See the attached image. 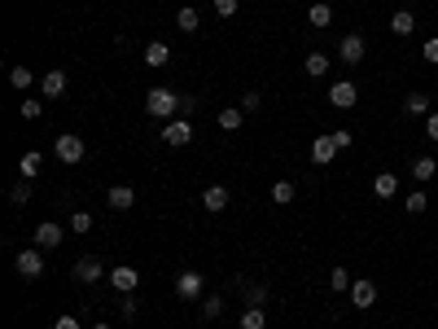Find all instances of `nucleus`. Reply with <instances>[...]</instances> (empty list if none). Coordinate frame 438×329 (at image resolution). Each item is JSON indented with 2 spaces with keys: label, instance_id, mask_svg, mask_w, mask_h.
Masks as SVG:
<instances>
[{
  "label": "nucleus",
  "instance_id": "nucleus-34",
  "mask_svg": "<svg viewBox=\"0 0 438 329\" xmlns=\"http://www.w3.org/2000/svg\"><path fill=\"white\" fill-rule=\"evenodd\" d=\"M70 233H80V237L92 233V215H88V211H75V215H70Z\"/></svg>",
  "mask_w": 438,
  "mask_h": 329
},
{
  "label": "nucleus",
  "instance_id": "nucleus-42",
  "mask_svg": "<svg viewBox=\"0 0 438 329\" xmlns=\"http://www.w3.org/2000/svg\"><path fill=\"white\" fill-rule=\"evenodd\" d=\"M425 136L438 145V114H425Z\"/></svg>",
  "mask_w": 438,
  "mask_h": 329
},
{
  "label": "nucleus",
  "instance_id": "nucleus-40",
  "mask_svg": "<svg viewBox=\"0 0 438 329\" xmlns=\"http://www.w3.org/2000/svg\"><path fill=\"white\" fill-rule=\"evenodd\" d=\"M53 329H84V325H80V316H70V312H66V316H58V320H53Z\"/></svg>",
  "mask_w": 438,
  "mask_h": 329
},
{
  "label": "nucleus",
  "instance_id": "nucleus-10",
  "mask_svg": "<svg viewBox=\"0 0 438 329\" xmlns=\"http://www.w3.org/2000/svg\"><path fill=\"white\" fill-rule=\"evenodd\" d=\"M163 141H167L171 149L189 145V141H193V123H189V119H167V132H163Z\"/></svg>",
  "mask_w": 438,
  "mask_h": 329
},
{
  "label": "nucleus",
  "instance_id": "nucleus-39",
  "mask_svg": "<svg viewBox=\"0 0 438 329\" xmlns=\"http://www.w3.org/2000/svg\"><path fill=\"white\" fill-rule=\"evenodd\" d=\"M215 14L219 18H233L237 14V0H215Z\"/></svg>",
  "mask_w": 438,
  "mask_h": 329
},
{
  "label": "nucleus",
  "instance_id": "nucleus-14",
  "mask_svg": "<svg viewBox=\"0 0 438 329\" xmlns=\"http://www.w3.org/2000/svg\"><path fill=\"white\" fill-rule=\"evenodd\" d=\"M106 202H110V211H132V207H136V189H132V185H114V189L106 193Z\"/></svg>",
  "mask_w": 438,
  "mask_h": 329
},
{
  "label": "nucleus",
  "instance_id": "nucleus-1",
  "mask_svg": "<svg viewBox=\"0 0 438 329\" xmlns=\"http://www.w3.org/2000/svg\"><path fill=\"white\" fill-rule=\"evenodd\" d=\"M180 92H171V88H149L145 92V110L153 114V119H175L180 114Z\"/></svg>",
  "mask_w": 438,
  "mask_h": 329
},
{
  "label": "nucleus",
  "instance_id": "nucleus-38",
  "mask_svg": "<svg viewBox=\"0 0 438 329\" xmlns=\"http://www.w3.org/2000/svg\"><path fill=\"white\" fill-rule=\"evenodd\" d=\"M259 106H263V92H246V97H241V110H246V114L259 110Z\"/></svg>",
  "mask_w": 438,
  "mask_h": 329
},
{
  "label": "nucleus",
  "instance_id": "nucleus-26",
  "mask_svg": "<svg viewBox=\"0 0 438 329\" xmlns=\"http://www.w3.org/2000/svg\"><path fill=\"white\" fill-rule=\"evenodd\" d=\"M425 207H429V193H425V189H412V193L403 198V211H407V215H421Z\"/></svg>",
  "mask_w": 438,
  "mask_h": 329
},
{
  "label": "nucleus",
  "instance_id": "nucleus-13",
  "mask_svg": "<svg viewBox=\"0 0 438 329\" xmlns=\"http://www.w3.org/2000/svg\"><path fill=\"white\" fill-rule=\"evenodd\" d=\"M228 202H233V193H228L224 185H211V189L202 193V211H211V215H219V211L228 207Z\"/></svg>",
  "mask_w": 438,
  "mask_h": 329
},
{
  "label": "nucleus",
  "instance_id": "nucleus-7",
  "mask_svg": "<svg viewBox=\"0 0 438 329\" xmlns=\"http://www.w3.org/2000/svg\"><path fill=\"white\" fill-rule=\"evenodd\" d=\"M106 281L119 290V294H136V286H141V272L132 268V264H119V268H110V276Z\"/></svg>",
  "mask_w": 438,
  "mask_h": 329
},
{
  "label": "nucleus",
  "instance_id": "nucleus-20",
  "mask_svg": "<svg viewBox=\"0 0 438 329\" xmlns=\"http://www.w3.org/2000/svg\"><path fill=\"white\" fill-rule=\"evenodd\" d=\"M241 123H246V110H241V106L219 110V128H224V132H241Z\"/></svg>",
  "mask_w": 438,
  "mask_h": 329
},
{
  "label": "nucleus",
  "instance_id": "nucleus-6",
  "mask_svg": "<svg viewBox=\"0 0 438 329\" xmlns=\"http://www.w3.org/2000/svg\"><path fill=\"white\" fill-rule=\"evenodd\" d=\"M329 106L333 110H355V101H359V88L351 84V80H338V84H329Z\"/></svg>",
  "mask_w": 438,
  "mask_h": 329
},
{
  "label": "nucleus",
  "instance_id": "nucleus-22",
  "mask_svg": "<svg viewBox=\"0 0 438 329\" xmlns=\"http://www.w3.org/2000/svg\"><path fill=\"white\" fill-rule=\"evenodd\" d=\"M224 308H228L224 294H206V298H202V320H219V316H224Z\"/></svg>",
  "mask_w": 438,
  "mask_h": 329
},
{
  "label": "nucleus",
  "instance_id": "nucleus-2",
  "mask_svg": "<svg viewBox=\"0 0 438 329\" xmlns=\"http://www.w3.org/2000/svg\"><path fill=\"white\" fill-rule=\"evenodd\" d=\"M13 268H18V276H27V281H40V276H44V250H40V246L18 250Z\"/></svg>",
  "mask_w": 438,
  "mask_h": 329
},
{
  "label": "nucleus",
  "instance_id": "nucleus-28",
  "mask_svg": "<svg viewBox=\"0 0 438 329\" xmlns=\"http://www.w3.org/2000/svg\"><path fill=\"white\" fill-rule=\"evenodd\" d=\"M302 66H307V75H312V80H320V75H324L333 62H329V53H307V62H302Z\"/></svg>",
  "mask_w": 438,
  "mask_h": 329
},
{
  "label": "nucleus",
  "instance_id": "nucleus-23",
  "mask_svg": "<svg viewBox=\"0 0 438 329\" xmlns=\"http://www.w3.org/2000/svg\"><path fill=\"white\" fill-rule=\"evenodd\" d=\"M175 27H180V31H185V36H193V31L202 27V14L185 5V9H180V14H175Z\"/></svg>",
  "mask_w": 438,
  "mask_h": 329
},
{
  "label": "nucleus",
  "instance_id": "nucleus-25",
  "mask_svg": "<svg viewBox=\"0 0 438 329\" xmlns=\"http://www.w3.org/2000/svg\"><path fill=\"white\" fill-rule=\"evenodd\" d=\"M18 171H22V180H35V176H40V149H27L22 163H18Z\"/></svg>",
  "mask_w": 438,
  "mask_h": 329
},
{
  "label": "nucleus",
  "instance_id": "nucleus-24",
  "mask_svg": "<svg viewBox=\"0 0 438 329\" xmlns=\"http://www.w3.org/2000/svg\"><path fill=\"white\" fill-rule=\"evenodd\" d=\"M307 22H312V27L320 31V27H329V22H333V9L324 5V0H316V5H312V9H307Z\"/></svg>",
  "mask_w": 438,
  "mask_h": 329
},
{
  "label": "nucleus",
  "instance_id": "nucleus-16",
  "mask_svg": "<svg viewBox=\"0 0 438 329\" xmlns=\"http://www.w3.org/2000/svg\"><path fill=\"white\" fill-rule=\"evenodd\" d=\"M35 246H40V250H53V246H62V224L44 220L40 229H35Z\"/></svg>",
  "mask_w": 438,
  "mask_h": 329
},
{
  "label": "nucleus",
  "instance_id": "nucleus-31",
  "mask_svg": "<svg viewBox=\"0 0 438 329\" xmlns=\"http://www.w3.org/2000/svg\"><path fill=\"white\" fill-rule=\"evenodd\" d=\"M351 281H355V276H351L346 268H333V272H329V286L338 290V294H346V290H351Z\"/></svg>",
  "mask_w": 438,
  "mask_h": 329
},
{
  "label": "nucleus",
  "instance_id": "nucleus-4",
  "mask_svg": "<svg viewBox=\"0 0 438 329\" xmlns=\"http://www.w3.org/2000/svg\"><path fill=\"white\" fill-rule=\"evenodd\" d=\"M70 276H75V281H80V286H97V281H101V276H110V268H106V264H101L97 255H84V259H75V268H70Z\"/></svg>",
  "mask_w": 438,
  "mask_h": 329
},
{
  "label": "nucleus",
  "instance_id": "nucleus-41",
  "mask_svg": "<svg viewBox=\"0 0 438 329\" xmlns=\"http://www.w3.org/2000/svg\"><path fill=\"white\" fill-rule=\"evenodd\" d=\"M329 136H333V145H338V154H342V149H351V141H355L351 132H329Z\"/></svg>",
  "mask_w": 438,
  "mask_h": 329
},
{
  "label": "nucleus",
  "instance_id": "nucleus-44",
  "mask_svg": "<svg viewBox=\"0 0 438 329\" xmlns=\"http://www.w3.org/2000/svg\"><path fill=\"white\" fill-rule=\"evenodd\" d=\"M92 329H110V325H106V320H97V325H92Z\"/></svg>",
  "mask_w": 438,
  "mask_h": 329
},
{
  "label": "nucleus",
  "instance_id": "nucleus-8",
  "mask_svg": "<svg viewBox=\"0 0 438 329\" xmlns=\"http://www.w3.org/2000/svg\"><path fill=\"white\" fill-rule=\"evenodd\" d=\"M364 53H368V44H364V36H342V44H338V58L346 62V66H359L364 62Z\"/></svg>",
  "mask_w": 438,
  "mask_h": 329
},
{
  "label": "nucleus",
  "instance_id": "nucleus-30",
  "mask_svg": "<svg viewBox=\"0 0 438 329\" xmlns=\"http://www.w3.org/2000/svg\"><path fill=\"white\" fill-rule=\"evenodd\" d=\"M272 202H276V207H290V202H294V185L290 180H276L272 185Z\"/></svg>",
  "mask_w": 438,
  "mask_h": 329
},
{
  "label": "nucleus",
  "instance_id": "nucleus-17",
  "mask_svg": "<svg viewBox=\"0 0 438 329\" xmlns=\"http://www.w3.org/2000/svg\"><path fill=\"white\" fill-rule=\"evenodd\" d=\"M390 31H395L399 40H407L412 31H417V18H412V9H395V14H390Z\"/></svg>",
  "mask_w": 438,
  "mask_h": 329
},
{
  "label": "nucleus",
  "instance_id": "nucleus-12",
  "mask_svg": "<svg viewBox=\"0 0 438 329\" xmlns=\"http://www.w3.org/2000/svg\"><path fill=\"white\" fill-rule=\"evenodd\" d=\"M333 158H338V145H333V136H329V132L316 136V141H312V163H316V167H329Z\"/></svg>",
  "mask_w": 438,
  "mask_h": 329
},
{
  "label": "nucleus",
  "instance_id": "nucleus-18",
  "mask_svg": "<svg viewBox=\"0 0 438 329\" xmlns=\"http://www.w3.org/2000/svg\"><path fill=\"white\" fill-rule=\"evenodd\" d=\"M373 193H377V198H395V193H399V176H395V171H377V176H373Z\"/></svg>",
  "mask_w": 438,
  "mask_h": 329
},
{
  "label": "nucleus",
  "instance_id": "nucleus-5",
  "mask_svg": "<svg viewBox=\"0 0 438 329\" xmlns=\"http://www.w3.org/2000/svg\"><path fill=\"white\" fill-rule=\"evenodd\" d=\"M202 290H206V272H193V268H185V272L175 276V294L185 298V303L202 298Z\"/></svg>",
  "mask_w": 438,
  "mask_h": 329
},
{
  "label": "nucleus",
  "instance_id": "nucleus-37",
  "mask_svg": "<svg viewBox=\"0 0 438 329\" xmlns=\"http://www.w3.org/2000/svg\"><path fill=\"white\" fill-rule=\"evenodd\" d=\"M421 58H425V62H434V66H438V36H429V40H425V44H421Z\"/></svg>",
  "mask_w": 438,
  "mask_h": 329
},
{
  "label": "nucleus",
  "instance_id": "nucleus-3",
  "mask_svg": "<svg viewBox=\"0 0 438 329\" xmlns=\"http://www.w3.org/2000/svg\"><path fill=\"white\" fill-rule=\"evenodd\" d=\"M53 154H58L62 163H84L88 145H84V136H75V132H58V141H53Z\"/></svg>",
  "mask_w": 438,
  "mask_h": 329
},
{
  "label": "nucleus",
  "instance_id": "nucleus-9",
  "mask_svg": "<svg viewBox=\"0 0 438 329\" xmlns=\"http://www.w3.org/2000/svg\"><path fill=\"white\" fill-rule=\"evenodd\" d=\"M40 92H44V101H62V92H66V70H62V66L44 70V80H40Z\"/></svg>",
  "mask_w": 438,
  "mask_h": 329
},
{
  "label": "nucleus",
  "instance_id": "nucleus-35",
  "mask_svg": "<svg viewBox=\"0 0 438 329\" xmlns=\"http://www.w3.org/2000/svg\"><path fill=\"white\" fill-rule=\"evenodd\" d=\"M9 202H13V207H27V202H31V180L13 185V189H9Z\"/></svg>",
  "mask_w": 438,
  "mask_h": 329
},
{
  "label": "nucleus",
  "instance_id": "nucleus-32",
  "mask_svg": "<svg viewBox=\"0 0 438 329\" xmlns=\"http://www.w3.org/2000/svg\"><path fill=\"white\" fill-rule=\"evenodd\" d=\"M31 80H35L31 66H13V70H9V84H13V88H31Z\"/></svg>",
  "mask_w": 438,
  "mask_h": 329
},
{
  "label": "nucleus",
  "instance_id": "nucleus-36",
  "mask_svg": "<svg viewBox=\"0 0 438 329\" xmlns=\"http://www.w3.org/2000/svg\"><path fill=\"white\" fill-rule=\"evenodd\" d=\"M268 303V286H246V308H263Z\"/></svg>",
  "mask_w": 438,
  "mask_h": 329
},
{
  "label": "nucleus",
  "instance_id": "nucleus-19",
  "mask_svg": "<svg viewBox=\"0 0 438 329\" xmlns=\"http://www.w3.org/2000/svg\"><path fill=\"white\" fill-rule=\"evenodd\" d=\"M434 176H438V158H434V154H421L417 163H412V180L425 185V180H434Z\"/></svg>",
  "mask_w": 438,
  "mask_h": 329
},
{
  "label": "nucleus",
  "instance_id": "nucleus-15",
  "mask_svg": "<svg viewBox=\"0 0 438 329\" xmlns=\"http://www.w3.org/2000/svg\"><path fill=\"white\" fill-rule=\"evenodd\" d=\"M167 62H171V44H167V40H149V44H145V66L158 70V66H167Z\"/></svg>",
  "mask_w": 438,
  "mask_h": 329
},
{
  "label": "nucleus",
  "instance_id": "nucleus-33",
  "mask_svg": "<svg viewBox=\"0 0 438 329\" xmlns=\"http://www.w3.org/2000/svg\"><path fill=\"white\" fill-rule=\"evenodd\" d=\"M136 312H141L136 294H123V298H119V316H123V320H136Z\"/></svg>",
  "mask_w": 438,
  "mask_h": 329
},
{
  "label": "nucleus",
  "instance_id": "nucleus-11",
  "mask_svg": "<svg viewBox=\"0 0 438 329\" xmlns=\"http://www.w3.org/2000/svg\"><path fill=\"white\" fill-rule=\"evenodd\" d=\"M351 303H355V308H373V303H377V281H368V276H359V281H351Z\"/></svg>",
  "mask_w": 438,
  "mask_h": 329
},
{
  "label": "nucleus",
  "instance_id": "nucleus-29",
  "mask_svg": "<svg viewBox=\"0 0 438 329\" xmlns=\"http://www.w3.org/2000/svg\"><path fill=\"white\" fill-rule=\"evenodd\" d=\"M268 325V312L263 308H246L241 312V329H263Z\"/></svg>",
  "mask_w": 438,
  "mask_h": 329
},
{
  "label": "nucleus",
  "instance_id": "nucleus-27",
  "mask_svg": "<svg viewBox=\"0 0 438 329\" xmlns=\"http://www.w3.org/2000/svg\"><path fill=\"white\" fill-rule=\"evenodd\" d=\"M18 114L27 119V123H35V119L44 114V97H22V106H18Z\"/></svg>",
  "mask_w": 438,
  "mask_h": 329
},
{
  "label": "nucleus",
  "instance_id": "nucleus-43",
  "mask_svg": "<svg viewBox=\"0 0 438 329\" xmlns=\"http://www.w3.org/2000/svg\"><path fill=\"white\" fill-rule=\"evenodd\" d=\"M193 110H197V101H193V97H185V101H180V119H189Z\"/></svg>",
  "mask_w": 438,
  "mask_h": 329
},
{
  "label": "nucleus",
  "instance_id": "nucleus-21",
  "mask_svg": "<svg viewBox=\"0 0 438 329\" xmlns=\"http://www.w3.org/2000/svg\"><path fill=\"white\" fill-rule=\"evenodd\" d=\"M403 114H412V119L429 114V97H425V92H412V97H403Z\"/></svg>",
  "mask_w": 438,
  "mask_h": 329
}]
</instances>
